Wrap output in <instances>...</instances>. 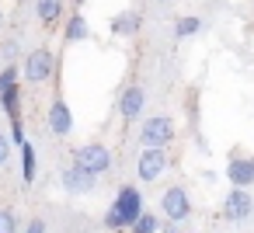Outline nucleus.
Segmentation results:
<instances>
[{
	"label": "nucleus",
	"mask_w": 254,
	"mask_h": 233,
	"mask_svg": "<svg viewBox=\"0 0 254 233\" xmlns=\"http://www.w3.org/2000/svg\"><path fill=\"white\" fill-rule=\"evenodd\" d=\"M143 212H146V205H143V191H139L136 184H126V188H119L115 202H112L108 212H105V230L122 233V230H129Z\"/></svg>",
	"instance_id": "1"
},
{
	"label": "nucleus",
	"mask_w": 254,
	"mask_h": 233,
	"mask_svg": "<svg viewBox=\"0 0 254 233\" xmlns=\"http://www.w3.org/2000/svg\"><path fill=\"white\" fill-rule=\"evenodd\" d=\"M21 77L32 84V87H39V84H49L53 77H56V56L46 49V46H39V49H32L25 59H21Z\"/></svg>",
	"instance_id": "2"
},
{
	"label": "nucleus",
	"mask_w": 254,
	"mask_h": 233,
	"mask_svg": "<svg viewBox=\"0 0 254 233\" xmlns=\"http://www.w3.org/2000/svg\"><path fill=\"white\" fill-rule=\"evenodd\" d=\"M178 136V122L171 115H153L139 125V143L143 146H157V150H167Z\"/></svg>",
	"instance_id": "3"
},
{
	"label": "nucleus",
	"mask_w": 254,
	"mask_h": 233,
	"mask_svg": "<svg viewBox=\"0 0 254 233\" xmlns=\"http://www.w3.org/2000/svg\"><path fill=\"white\" fill-rule=\"evenodd\" d=\"M73 167L87 171V174H108L112 171V150L105 143H84L73 150Z\"/></svg>",
	"instance_id": "4"
},
{
	"label": "nucleus",
	"mask_w": 254,
	"mask_h": 233,
	"mask_svg": "<svg viewBox=\"0 0 254 233\" xmlns=\"http://www.w3.org/2000/svg\"><path fill=\"white\" fill-rule=\"evenodd\" d=\"M167 164H171L167 150L143 146V150H139V160H136V177H139L143 184H153V181H157V177L167 171Z\"/></svg>",
	"instance_id": "5"
},
{
	"label": "nucleus",
	"mask_w": 254,
	"mask_h": 233,
	"mask_svg": "<svg viewBox=\"0 0 254 233\" xmlns=\"http://www.w3.org/2000/svg\"><path fill=\"white\" fill-rule=\"evenodd\" d=\"M160 209H164V216H167V223H174V226H181L188 216H191V198H188V191L181 188V184H171L164 195H160Z\"/></svg>",
	"instance_id": "6"
},
{
	"label": "nucleus",
	"mask_w": 254,
	"mask_h": 233,
	"mask_svg": "<svg viewBox=\"0 0 254 233\" xmlns=\"http://www.w3.org/2000/svg\"><path fill=\"white\" fill-rule=\"evenodd\" d=\"M46 122H49V132L60 136V139H66V136L73 132V112H70V105L63 101V94H56V98L49 101Z\"/></svg>",
	"instance_id": "7"
},
{
	"label": "nucleus",
	"mask_w": 254,
	"mask_h": 233,
	"mask_svg": "<svg viewBox=\"0 0 254 233\" xmlns=\"http://www.w3.org/2000/svg\"><path fill=\"white\" fill-rule=\"evenodd\" d=\"M60 188H63L66 195H91V191L98 188V177L70 164V167H63V171H60Z\"/></svg>",
	"instance_id": "8"
},
{
	"label": "nucleus",
	"mask_w": 254,
	"mask_h": 233,
	"mask_svg": "<svg viewBox=\"0 0 254 233\" xmlns=\"http://www.w3.org/2000/svg\"><path fill=\"white\" fill-rule=\"evenodd\" d=\"M251 212H254V195H251V188H230V195H226V202H223V219L240 223V219H247Z\"/></svg>",
	"instance_id": "9"
},
{
	"label": "nucleus",
	"mask_w": 254,
	"mask_h": 233,
	"mask_svg": "<svg viewBox=\"0 0 254 233\" xmlns=\"http://www.w3.org/2000/svg\"><path fill=\"white\" fill-rule=\"evenodd\" d=\"M226 181H230V188H251L254 184V157L233 153L226 160Z\"/></svg>",
	"instance_id": "10"
},
{
	"label": "nucleus",
	"mask_w": 254,
	"mask_h": 233,
	"mask_svg": "<svg viewBox=\"0 0 254 233\" xmlns=\"http://www.w3.org/2000/svg\"><path fill=\"white\" fill-rule=\"evenodd\" d=\"M143 108H146V87L132 84V87H126V91L119 94V115H122L126 122L139 118V115H143Z\"/></svg>",
	"instance_id": "11"
},
{
	"label": "nucleus",
	"mask_w": 254,
	"mask_h": 233,
	"mask_svg": "<svg viewBox=\"0 0 254 233\" xmlns=\"http://www.w3.org/2000/svg\"><path fill=\"white\" fill-rule=\"evenodd\" d=\"M108 28H112V35H119V39H132V35H139L143 18H139V11H119V14L108 21Z\"/></svg>",
	"instance_id": "12"
},
{
	"label": "nucleus",
	"mask_w": 254,
	"mask_h": 233,
	"mask_svg": "<svg viewBox=\"0 0 254 233\" xmlns=\"http://www.w3.org/2000/svg\"><path fill=\"white\" fill-rule=\"evenodd\" d=\"M84 39H91V25H87V18H84L80 11H73L70 21H66V28H63V42H66V46H77V42H84Z\"/></svg>",
	"instance_id": "13"
},
{
	"label": "nucleus",
	"mask_w": 254,
	"mask_h": 233,
	"mask_svg": "<svg viewBox=\"0 0 254 233\" xmlns=\"http://www.w3.org/2000/svg\"><path fill=\"white\" fill-rule=\"evenodd\" d=\"M63 11H66V0H35V18H39L46 28H53V25L63 18Z\"/></svg>",
	"instance_id": "14"
},
{
	"label": "nucleus",
	"mask_w": 254,
	"mask_h": 233,
	"mask_svg": "<svg viewBox=\"0 0 254 233\" xmlns=\"http://www.w3.org/2000/svg\"><path fill=\"white\" fill-rule=\"evenodd\" d=\"M18 150H21V181H25V184H32V181H35V174H39V157H35V143H32V139H25V143H21Z\"/></svg>",
	"instance_id": "15"
},
{
	"label": "nucleus",
	"mask_w": 254,
	"mask_h": 233,
	"mask_svg": "<svg viewBox=\"0 0 254 233\" xmlns=\"http://www.w3.org/2000/svg\"><path fill=\"white\" fill-rule=\"evenodd\" d=\"M202 32V18H178L174 25V39H191Z\"/></svg>",
	"instance_id": "16"
},
{
	"label": "nucleus",
	"mask_w": 254,
	"mask_h": 233,
	"mask_svg": "<svg viewBox=\"0 0 254 233\" xmlns=\"http://www.w3.org/2000/svg\"><path fill=\"white\" fill-rule=\"evenodd\" d=\"M0 233H21L18 226V212L11 205H0Z\"/></svg>",
	"instance_id": "17"
},
{
	"label": "nucleus",
	"mask_w": 254,
	"mask_h": 233,
	"mask_svg": "<svg viewBox=\"0 0 254 233\" xmlns=\"http://www.w3.org/2000/svg\"><path fill=\"white\" fill-rule=\"evenodd\" d=\"M160 230V219L153 216V212H143L132 226H129V233H157Z\"/></svg>",
	"instance_id": "18"
},
{
	"label": "nucleus",
	"mask_w": 254,
	"mask_h": 233,
	"mask_svg": "<svg viewBox=\"0 0 254 233\" xmlns=\"http://www.w3.org/2000/svg\"><path fill=\"white\" fill-rule=\"evenodd\" d=\"M21 80V70L14 66V63H7L4 70H0V91H4V87H11V84H18Z\"/></svg>",
	"instance_id": "19"
},
{
	"label": "nucleus",
	"mask_w": 254,
	"mask_h": 233,
	"mask_svg": "<svg viewBox=\"0 0 254 233\" xmlns=\"http://www.w3.org/2000/svg\"><path fill=\"white\" fill-rule=\"evenodd\" d=\"M11 153H14V143H11V136H7L4 129H0V167L11 160Z\"/></svg>",
	"instance_id": "20"
},
{
	"label": "nucleus",
	"mask_w": 254,
	"mask_h": 233,
	"mask_svg": "<svg viewBox=\"0 0 254 233\" xmlns=\"http://www.w3.org/2000/svg\"><path fill=\"white\" fill-rule=\"evenodd\" d=\"M21 233H49V226H46V219H39V216H32V219H28V226H25Z\"/></svg>",
	"instance_id": "21"
},
{
	"label": "nucleus",
	"mask_w": 254,
	"mask_h": 233,
	"mask_svg": "<svg viewBox=\"0 0 254 233\" xmlns=\"http://www.w3.org/2000/svg\"><path fill=\"white\" fill-rule=\"evenodd\" d=\"M0 56H4V59L11 63V59L18 56V42H14V39H7V42H0Z\"/></svg>",
	"instance_id": "22"
},
{
	"label": "nucleus",
	"mask_w": 254,
	"mask_h": 233,
	"mask_svg": "<svg viewBox=\"0 0 254 233\" xmlns=\"http://www.w3.org/2000/svg\"><path fill=\"white\" fill-rule=\"evenodd\" d=\"M157 233H178V230H174V223H171V226H167V230H157Z\"/></svg>",
	"instance_id": "23"
},
{
	"label": "nucleus",
	"mask_w": 254,
	"mask_h": 233,
	"mask_svg": "<svg viewBox=\"0 0 254 233\" xmlns=\"http://www.w3.org/2000/svg\"><path fill=\"white\" fill-rule=\"evenodd\" d=\"M0 25H4V11H0Z\"/></svg>",
	"instance_id": "24"
}]
</instances>
